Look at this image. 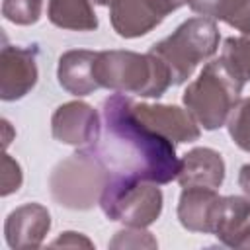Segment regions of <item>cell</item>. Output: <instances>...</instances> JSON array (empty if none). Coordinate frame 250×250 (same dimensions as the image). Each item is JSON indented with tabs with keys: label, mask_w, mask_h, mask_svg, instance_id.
I'll return each mask as SVG.
<instances>
[{
	"label": "cell",
	"mask_w": 250,
	"mask_h": 250,
	"mask_svg": "<svg viewBox=\"0 0 250 250\" xmlns=\"http://www.w3.org/2000/svg\"><path fill=\"white\" fill-rule=\"evenodd\" d=\"M51 133L59 143L72 146H92L102 137L98 111L86 102H66L51 117Z\"/></svg>",
	"instance_id": "52a82bcc"
},
{
	"label": "cell",
	"mask_w": 250,
	"mask_h": 250,
	"mask_svg": "<svg viewBox=\"0 0 250 250\" xmlns=\"http://www.w3.org/2000/svg\"><path fill=\"white\" fill-rule=\"evenodd\" d=\"M2 125H4V131H6V135H4V146H8L10 145V131H12V127H10V123L6 121V119H2Z\"/></svg>",
	"instance_id": "d4e9b609"
},
{
	"label": "cell",
	"mask_w": 250,
	"mask_h": 250,
	"mask_svg": "<svg viewBox=\"0 0 250 250\" xmlns=\"http://www.w3.org/2000/svg\"><path fill=\"white\" fill-rule=\"evenodd\" d=\"M109 248H156V240L145 229L127 227L115 232L109 242Z\"/></svg>",
	"instance_id": "44dd1931"
},
{
	"label": "cell",
	"mask_w": 250,
	"mask_h": 250,
	"mask_svg": "<svg viewBox=\"0 0 250 250\" xmlns=\"http://www.w3.org/2000/svg\"><path fill=\"white\" fill-rule=\"evenodd\" d=\"M162 203V191L154 182L127 174H111L100 197L107 219L139 229L150 227L160 217Z\"/></svg>",
	"instance_id": "8992f818"
},
{
	"label": "cell",
	"mask_w": 250,
	"mask_h": 250,
	"mask_svg": "<svg viewBox=\"0 0 250 250\" xmlns=\"http://www.w3.org/2000/svg\"><path fill=\"white\" fill-rule=\"evenodd\" d=\"M51 229V215L41 203H25L14 209L4 223V236L10 248H39Z\"/></svg>",
	"instance_id": "30bf717a"
},
{
	"label": "cell",
	"mask_w": 250,
	"mask_h": 250,
	"mask_svg": "<svg viewBox=\"0 0 250 250\" xmlns=\"http://www.w3.org/2000/svg\"><path fill=\"white\" fill-rule=\"evenodd\" d=\"M221 195L211 188H184L178 201V219L191 232H213V219Z\"/></svg>",
	"instance_id": "9a60e30c"
},
{
	"label": "cell",
	"mask_w": 250,
	"mask_h": 250,
	"mask_svg": "<svg viewBox=\"0 0 250 250\" xmlns=\"http://www.w3.org/2000/svg\"><path fill=\"white\" fill-rule=\"evenodd\" d=\"M109 176L111 172L98 154L90 146H84L59 162L51 172V195L62 207L86 211L100 203Z\"/></svg>",
	"instance_id": "277c9868"
},
{
	"label": "cell",
	"mask_w": 250,
	"mask_h": 250,
	"mask_svg": "<svg viewBox=\"0 0 250 250\" xmlns=\"http://www.w3.org/2000/svg\"><path fill=\"white\" fill-rule=\"evenodd\" d=\"M49 21L61 29L94 31L98 27L96 12L90 0H49Z\"/></svg>",
	"instance_id": "2e32d148"
},
{
	"label": "cell",
	"mask_w": 250,
	"mask_h": 250,
	"mask_svg": "<svg viewBox=\"0 0 250 250\" xmlns=\"http://www.w3.org/2000/svg\"><path fill=\"white\" fill-rule=\"evenodd\" d=\"M219 61L236 82H240L242 86L250 82V33H244L240 37H227Z\"/></svg>",
	"instance_id": "ac0fdd59"
},
{
	"label": "cell",
	"mask_w": 250,
	"mask_h": 250,
	"mask_svg": "<svg viewBox=\"0 0 250 250\" xmlns=\"http://www.w3.org/2000/svg\"><path fill=\"white\" fill-rule=\"evenodd\" d=\"M51 246H70V248L84 246V248H92L94 244H92V240H88L84 234L74 232V230H66V232H62L57 240H53Z\"/></svg>",
	"instance_id": "603a6c76"
},
{
	"label": "cell",
	"mask_w": 250,
	"mask_h": 250,
	"mask_svg": "<svg viewBox=\"0 0 250 250\" xmlns=\"http://www.w3.org/2000/svg\"><path fill=\"white\" fill-rule=\"evenodd\" d=\"M94 72L100 88L119 94L160 98L172 86L168 66L152 53L102 51L96 57Z\"/></svg>",
	"instance_id": "7a4b0ae2"
},
{
	"label": "cell",
	"mask_w": 250,
	"mask_h": 250,
	"mask_svg": "<svg viewBox=\"0 0 250 250\" xmlns=\"http://www.w3.org/2000/svg\"><path fill=\"white\" fill-rule=\"evenodd\" d=\"M37 51L4 45L0 53V98L4 102L21 100L37 84Z\"/></svg>",
	"instance_id": "ba28073f"
},
{
	"label": "cell",
	"mask_w": 250,
	"mask_h": 250,
	"mask_svg": "<svg viewBox=\"0 0 250 250\" xmlns=\"http://www.w3.org/2000/svg\"><path fill=\"white\" fill-rule=\"evenodd\" d=\"M104 135L90 148L111 174H127L154 184L178 178L182 160L174 143L146 127L133 111V100L113 94L104 102Z\"/></svg>",
	"instance_id": "6da1fadb"
},
{
	"label": "cell",
	"mask_w": 250,
	"mask_h": 250,
	"mask_svg": "<svg viewBox=\"0 0 250 250\" xmlns=\"http://www.w3.org/2000/svg\"><path fill=\"white\" fill-rule=\"evenodd\" d=\"M98 53L86 51V49H74L66 51L59 59L57 78L59 84L72 96H88L94 90L100 88L94 72Z\"/></svg>",
	"instance_id": "5bb4252c"
},
{
	"label": "cell",
	"mask_w": 250,
	"mask_h": 250,
	"mask_svg": "<svg viewBox=\"0 0 250 250\" xmlns=\"http://www.w3.org/2000/svg\"><path fill=\"white\" fill-rule=\"evenodd\" d=\"M166 16L152 0H113L109 6V20L119 37L135 39L146 35L162 23Z\"/></svg>",
	"instance_id": "8fae6325"
},
{
	"label": "cell",
	"mask_w": 250,
	"mask_h": 250,
	"mask_svg": "<svg viewBox=\"0 0 250 250\" xmlns=\"http://www.w3.org/2000/svg\"><path fill=\"white\" fill-rule=\"evenodd\" d=\"M250 232V199L242 195H227L217 203L213 232L223 244L242 248Z\"/></svg>",
	"instance_id": "4fadbf2b"
},
{
	"label": "cell",
	"mask_w": 250,
	"mask_h": 250,
	"mask_svg": "<svg viewBox=\"0 0 250 250\" xmlns=\"http://www.w3.org/2000/svg\"><path fill=\"white\" fill-rule=\"evenodd\" d=\"M21 180H23V176H21L20 164L10 154H4V158H2V195L6 197L10 193L18 191L21 186Z\"/></svg>",
	"instance_id": "7402d4cb"
},
{
	"label": "cell",
	"mask_w": 250,
	"mask_h": 250,
	"mask_svg": "<svg viewBox=\"0 0 250 250\" xmlns=\"http://www.w3.org/2000/svg\"><path fill=\"white\" fill-rule=\"evenodd\" d=\"M242 88L244 86L230 76L225 64L215 59L188 84L182 102L203 129L215 131L227 123L232 107L240 100Z\"/></svg>",
	"instance_id": "5b68a950"
},
{
	"label": "cell",
	"mask_w": 250,
	"mask_h": 250,
	"mask_svg": "<svg viewBox=\"0 0 250 250\" xmlns=\"http://www.w3.org/2000/svg\"><path fill=\"white\" fill-rule=\"evenodd\" d=\"M176 180L182 188L217 189L225 180V160L217 150L209 146L191 148L184 154Z\"/></svg>",
	"instance_id": "7c38bea8"
},
{
	"label": "cell",
	"mask_w": 250,
	"mask_h": 250,
	"mask_svg": "<svg viewBox=\"0 0 250 250\" xmlns=\"http://www.w3.org/2000/svg\"><path fill=\"white\" fill-rule=\"evenodd\" d=\"M189 8L199 16L225 21L242 33H250V0H189Z\"/></svg>",
	"instance_id": "e0dca14e"
},
{
	"label": "cell",
	"mask_w": 250,
	"mask_h": 250,
	"mask_svg": "<svg viewBox=\"0 0 250 250\" xmlns=\"http://www.w3.org/2000/svg\"><path fill=\"white\" fill-rule=\"evenodd\" d=\"M135 115L158 135L170 139L172 143H191L197 141L201 131L195 117L178 105L166 104H135Z\"/></svg>",
	"instance_id": "9c48e42d"
},
{
	"label": "cell",
	"mask_w": 250,
	"mask_h": 250,
	"mask_svg": "<svg viewBox=\"0 0 250 250\" xmlns=\"http://www.w3.org/2000/svg\"><path fill=\"white\" fill-rule=\"evenodd\" d=\"M219 39L221 33L215 20L199 16L186 20L172 35L154 43L148 53L158 57L168 66L172 84H184L199 62L217 53Z\"/></svg>",
	"instance_id": "3957f363"
},
{
	"label": "cell",
	"mask_w": 250,
	"mask_h": 250,
	"mask_svg": "<svg viewBox=\"0 0 250 250\" xmlns=\"http://www.w3.org/2000/svg\"><path fill=\"white\" fill-rule=\"evenodd\" d=\"M96 4H100V6H111L113 4V0H94Z\"/></svg>",
	"instance_id": "484cf974"
},
{
	"label": "cell",
	"mask_w": 250,
	"mask_h": 250,
	"mask_svg": "<svg viewBox=\"0 0 250 250\" xmlns=\"http://www.w3.org/2000/svg\"><path fill=\"white\" fill-rule=\"evenodd\" d=\"M238 186L250 197V164H244L240 168V172H238Z\"/></svg>",
	"instance_id": "cb8c5ba5"
},
{
	"label": "cell",
	"mask_w": 250,
	"mask_h": 250,
	"mask_svg": "<svg viewBox=\"0 0 250 250\" xmlns=\"http://www.w3.org/2000/svg\"><path fill=\"white\" fill-rule=\"evenodd\" d=\"M43 0H4L2 16L16 25H31L41 18Z\"/></svg>",
	"instance_id": "ffe728a7"
},
{
	"label": "cell",
	"mask_w": 250,
	"mask_h": 250,
	"mask_svg": "<svg viewBox=\"0 0 250 250\" xmlns=\"http://www.w3.org/2000/svg\"><path fill=\"white\" fill-rule=\"evenodd\" d=\"M227 127L234 145L250 152V98L238 100L227 119Z\"/></svg>",
	"instance_id": "d6986e66"
},
{
	"label": "cell",
	"mask_w": 250,
	"mask_h": 250,
	"mask_svg": "<svg viewBox=\"0 0 250 250\" xmlns=\"http://www.w3.org/2000/svg\"><path fill=\"white\" fill-rule=\"evenodd\" d=\"M242 248H250V232H248V236H246V240H244Z\"/></svg>",
	"instance_id": "4316f807"
}]
</instances>
